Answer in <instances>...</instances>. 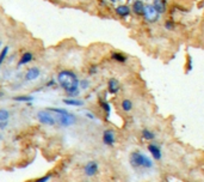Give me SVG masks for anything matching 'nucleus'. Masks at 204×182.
<instances>
[{"label": "nucleus", "mask_w": 204, "mask_h": 182, "mask_svg": "<svg viewBox=\"0 0 204 182\" xmlns=\"http://www.w3.org/2000/svg\"><path fill=\"white\" fill-rule=\"evenodd\" d=\"M121 107L124 112H130L133 109V102L129 100V98H124L121 103Z\"/></svg>", "instance_id": "obj_19"}, {"label": "nucleus", "mask_w": 204, "mask_h": 182, "mask_svg": "<svg viewBox=\"0 0 204 182\" xmlns=\"http://www.w3.org/2000/svg\"><path fill=\"white\" fill-rule=\"evenodd\" d=\"M145 4L142 0H135L131 5V12L136 16H143V11H145Z\"/></svg>", "instance_id": "obj_9"}, {"label": "nucleus", "mask_w": 204, "mask_h": 182, "mask_svg": "<svg viewBox=\"0 0 204 182\" xmlns=\"http://www.w3.org/2000/svg\"><path fill=\"white\" fill-rule=\"evenodd\" d=\"M193 68V65H192V58L190 55H187V60H186V71L190 72L191 70Z\"/></svg>", "instance_id": "obj_25"}, {"label": "nucleus", "mask_w": 204, "mask_h": 182, "mask_svg": "<svg viewBox=\"0 0 204 182\" xmlns=\"http://www.w3.org/2000/svg\"><path fill=\"white\" fill-rule=\"evenodd\" d=\"M37 119H38L40 122H42L44 125H49V126H53L56 122V119L51 115L50 110H42V112H40L37 114Z\"/></svg>", "instance_id": "obj_5"}, {"label": "nucleus", "mask_w": 204, "mask_h": 182, "mask_svg": "<svg viewBox=\"0 0 204 182\" xmlns=\"http://www.w3.org/2000/svg\"><path fill=\"white\" fill-rule=\"evenodd\" d=\"M31 60H32V53L25 52L24 54H22V56H21V59H19V61H18V65H19V66L25 65V64L30 62Z\"/></svg>", "instance_id": "obj_16"}, {"label": "nucleus", "mask_w": 204, "mask_h": 182, "mask_svg": "<svg viewBox=\"0 0 204 182\" xmlns=\"http://www.w3.org/2000/svg\"><path fill=\"white\" fill-rule=\"evenodd\" d=\"M129 162L134 168H146V169L153 168V161L140 151L131 152Z\"/></svg>", "instance_id": "obj_2"}, {"label": "nucleus", "mask_w": 204, "mask_h": 182, "mask_svg": "<svg viewBox=\"0 0 204 182\" xmlns=\"http://www.w3.org/2000/svg\"><path fill=\"white\" fill-rule=\"evenodd\" d=\"M63 103L67 104V106H72V107H81V106H84V102L82 101L74 100V98H65L63 100Z\"/></svg>", "instance_id": "obj_17"}, {"label": "nucleus", "mask_w": 204, "mask_h": 182, "mask_svg": "<svg viewBox=\"0 0 204 182\" xmlns=\"http://www.w3.org/2000/svg\"><path fill=\"white\" fill-rule=\"evenodd\" d=\"M48 110H50V112H54L55 114H56V120L62 125V126H66V127H68V126H72V125H74L75 124V121H76V118H75V115H73V114H70V113H68L67 110H65V109H59V108H51V109H48Z\"/></svg>", "instance_id": "obj_3"}, {"label": "nucleus", "mask_w": 204, "mask_h": 182, "mask_svg": "<svg viewBox=\"0 0 204 182\" xmlns=\"http://www.w3.org/2000/svg\"><path fill=\"white\" fill-rule=\"evenodd\" d=\"M103 143L108 146H112L116 143V137H115V132L112 129H105L103 132Z\"/></svg>", "instance_id": "obj_7"}, {"label": "nucleus", "mask_w": 204, "mask_h": 182, "mask_svg": "<svg viewBox=\"0 0 204 182\" xmlns=\"http://www.w3.org/2000/svg\"><path fill=\"white\" fill-rule=\"evenodd\" d=\"M141 137H142V139H145V140H153V139L155 138V133H153L150 129L145 128V129H142V132H141Z\"/></svg>", "instance_id": "obj_18"}, {"label": "nucleus", "mask_w": 204, "mask_h": 182, "mask_svg": "<svg viewBox=\"0 0 204 182\" xmlns=\"http://www.w3.org/2000/svg\"><path fill=\"white\" fill-rule=\"evenodd\" d=\"M111 59L118 64H125L128 61V56L124 54V53H121V52H111Z\"/></svg>", "instance_id": "obj_13"}, {"label": "nucleus", "mask_w": 204, "mask_h": 182, "mask_svg": "<svg viewBox=\"0 0 204 182\" xmlns=\"http://www.w3.org/2000/svg\"><path fill=\"white\" fill-rule=\"evenodd\" d=\"M97 73H98V66L97 65H91L88 67V74L90 75H94Z\"/></svg>", "instance_id": "obj_24"}, {"label": "nucleus", "mask_w": 204, "mask_h": 182, "mask_svg": "<svg viewBox=\"0 0 204 182\" xmlns=\"http://www.w3.org/2000/svg\"><path fill=\"white\" fill-rule=\"evenodd\" d=\"M10 114L5 109H0V128H5L9 124Z\"/></svg>", "instance_id": "obj_15"}, {"label": "nucleus", "mask_w": 204, "mask_h": 182, "mask_svg": "<svg viewBox=\"0 0 204 182\" xmlns=\"http://www.w3.org/2000/svg\"><path fill=\"white\" fill-rule=\"evenodd\" d=\"M84 171L87 176H94L97 172H98V164L94 162V161H91L88 162L85 168H84Z\"/></svg>", "instance_id": "obj_11"}, {"label": "nucleus", "mask_w": 204, "mask_h": 182, "mask_svg": "<svg viewBox=\"0 0 204 182\" xmlns=\"http://www.w3.org/2000/svg\"><path fill=\"white\" fill-rule=\"evenodd\" d=\"M57 81H59L60 86L70 97H75L79 95V83L80 81L74 72L68 71V70L61 71L57 74Z\"/></svg>", "instance_id": "obj_1"}, {"label": "nucleus", "mask_w": 204, "mask_h": 182, "mask_svg": "<svg viewBox=\"0 0 204 182\" xmlns=\"http://www.w3.org/2000/svg\"><path fill=\"white\" fill-rule=\"evenodd\" d=\"M111 3H117V1H120V0H110Z\"/></svg>", "instance_id": "obj_29"}, {"label": "nucleus", "mask_w": 204, "mask_h": 182, "mask_svg": "<svg viewBox=\"0 0 204 182\" xmlns=\"http://www.w3.org/2000/svg\"><path fill=\"white\" fill-rule=\"evenodd\" d=\"M152 5L160 15H164L167 11V0H153Z\"/></svg>", "instance_id": "obj_10"}, {"label": "nucleus", "mask_w": 204, "mask_h": 182, "mask_svg": "<svg viewBox=\"0 0 204 182\" xmlns=\"http://www.w3.org/2000/svg\"><path fill=\"white\" fill-rule=\"evenodd\" d=\"M147 149H148V151L150 152V155L153 156L154 159H156V161H160V159H161L162 153H161L160 147H159L156 144H149V145L147 146Z\"/></svg>", "instance_id": "obj_12"}, {"label": "nucleus", "mask_w": 204, "mask_h": 182, "mask_svg": "<svg viewBox=\"0 0 204 182\" xmlns=\"http://www.w3.org/2000/svg\"><path fill=\"white\" fill-rule=\"evenodd\" d=\"M146 22L148 23H155L160 19V13L154 9V6L152 4H147L145 6V11H143V16Z\"/></svg>", "instance_id": "obj_4"}, {"label": "nucleus", "mask_w": 204, "mask_h": 182, "mask_svg": "<svg viewBox=\"0 0 204 182\" xmlns=\"http://www.w3.org/2000/svg\"><path fill=\"white\" fill-rule=\"evenodd\" d=\"M99 104H100V107H101V108H103V110H104V113L106 114V118H108V116L110 115V113H111V107H110L109 102L100 100V101H99Z\"/></svg>", "instance_id": "obj_20"}, {"label": "nucleus", "mask_w": 204, "mask_h": 182, "mask_svg": "<svg viewBox=\"0 0 204 182\" xmlns=\"http://www.w3.org/2000/svg\"><path fill=\"white\" fill-rule=\"evenodd\" d=\"M51 177V175H47V176H43V177H41V178H38L36 182H47V181H49V178Z\"/></svg>", "instance_id": "obj_27"}, {"label": "nucleus", "mask_w": 204, "mask_h": 182, "mask_svg": "<svg viewBox=\"0 0 204 182\" xmlns=\"http://www.w3.org/2000/svg\"><path fill=\"white\" fill-rule=\"evenodd\" d=\"M15 101H18V102H31L34 100L32 96H16L13 97Z\"/></svg>", "instance_id": "obj_22"}, {"label": "nucleus", "mask_w": 204, "mask_h": 182, "mask_svg": "<svg viewBox=\"0 0 204 182\" xmlns=\"http://www.w3.org/2000/svg\"><path fill=\"white\" fill-rule=\"evenodd\" d=\"M38 77H40V70L37 67H31L25 73V79L26 80H35Z\"/></svg>", "instance_id": "obj_14"}, {"label": "nucleus", "mask_w": 204, "mask_h": 182, "mask_svg": "<svg viewBox=\"0 0 204 182\" xmlns=\"http://www.w3.org/2000/svg\"><path fill=\"white\" fill-rule=\"evenodd\" d=\"M120 87H121V85H120L118 79H116V78H110V79L108 80V91H109V94H111V95L118 94Z\"/></svg>", "instance_id": "obj_8"}, {"label": "nucleus", "mask_w": 204, "mask_h": 182, "mask_svg": "<svg viewBox=\"0 0 204 182\" xmlns=\"http://www.w3.org/2000/svg\"><path fill=\"white\" fill-rule=\"evenodd\" d=\"M115 12L120 18H127L131 13V6H129L127 4H121V5L116 6Z\"/></svg>", "instance_id": "obj_6"}, {"label": "nucleus", "mask_w": 204, "mask_h": 182, "mask_svg": "<svg viewBox=\"0 0 204 182\" xmlns=\"http://www.w3.org/2000/svg\"><path fill=\"white\" fill-rule=\"evenodd\" d=\"M86 116H87V118H90V119H94V116H93L91 113H87V114H86Z\"/></svg>", "instance_id": "obj_28"}, {"label": "nucleus", "mask_w": 204, "mask_h": 182, "mask_svg": "<svg viewBox=\"0 0 204 182\" xmlns=\"http://www.w3.org/2000/svg\"><path fill=\"white\" fill-rule=\"evenodd\" d=\"M164 27H165V29H166V30H174V28H175V23H174V21H173V19H167V21H165Z\"/></svg>", "instance_id": "obj_21"}, {"label": "nucleus", "mask_w": 204, "mask_h": 182, "mask_svg": "<svg viewBox=\"0 0 204 182\" xmlns=\"http://www.w3.org/2000/svg\"><path fill=\"white\" fill-rule=\"evenodd\" d=\"M0 44H1V42H0Z\"/></svg>", "instance_id": "obj_30"}, {"label": "nucleus", "mask_w": 204, "mask_h": 182, "mask_svg": "<svg viewBox=\"0 0 204 182\" xmlns=\"http://www.w3.org/2000/svg\"><path fill=\"white\" fill-rule=\"evenodd\" d=\"M7 53H9V47H4L3 50L0 52V66H1V64L4 62V60H5L6 55H7Z\"/></svg>", "instance_id": "obj_23"}, {"label": "nucleus", "mask_w": 204, "mask_h": 182, "mask_svg": "<svg viewBox=\"0 0 204 182\" xmlns=\"http://www.w3.org/2000/svg\"><path fill=\"white\" fill-rule=\"evenodd\" d=\"M79 86H80L82 90H86V89L90 86V81H88V80H86V79H84V80H80V83H79Z\"/></svg>", "instance_id": "obj_26"}]
</instances>
